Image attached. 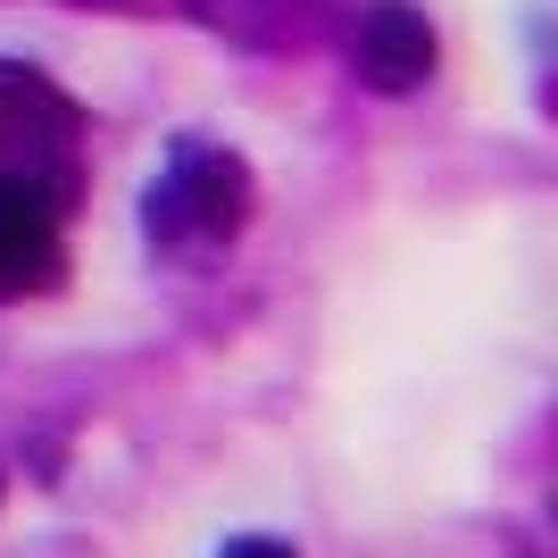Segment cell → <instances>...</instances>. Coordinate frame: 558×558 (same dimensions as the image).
Listing matches in <instances>:
<instances>
[{
  "label": "cell",
  "mask_w": 558,
  "mask_h": 558,
  "mask_svg": "<svg viewBox=\"0 0 558 558\" xmlns=\"http://www.w3.org/2000/svg\"><path fill=\"white\" fill-rule=\"evenodd\" d=\"M242 217H251V167L233 159V150L184 142V150L167 159V175L150 184L142 226H150V242H167V251H209Z\"/></svg>",
  "instance_id": "6da1fadb"
},
{
  "label": "cell",
  "mask_w": 558,
  "mask_h": 558,
  "mask_svg": "<svg viewBox=\"0 0 558 558\" xmlns=\"http://www.w3.org/2000/svg\"><path fill=\"white\" fill-rule=\"evenodd\" d=\"M0 175L34 184L50 209L75 201V109L34 68H0Z\"/></svg>",
  "instance_id": "7a4b0ae2"
},
{
  "label": "cell",
  "mask_w": 558,
  "mask_h": 558,
  "mask_svg": "<svg viewBox=\"0 0 558 558\" xmlns=\"http://www.w3.org/2000/svg\"><path fill=\"white\" fill-rule=\"evenodd\" d=\"M59 217L34 184H9L0 175V301H25V292H50L68 251H59Z\"/></svg>",
  "instance_id": "3957f363"
},
{
  "label": "cell",
  "mask_w": 558,
  "mask_h": 558,
  "mask_svg": "<svg viewBox=\"0 0 558 558\" xmlns=\"http://www.w3.org/2000/svg\"><path fill=\"white\" fill-rule=\"evenodd\" d=\"M359 75L375 93H417L434 75V25L409 9V0H375L359 17Z\"/></svg>",
  "instance_id": "277c9868"
},
{
  "label": "cell",
  "mask_w": 558,
  "mask_h": 558,
  "mask_svg": "<svg viewBox=\"0 0 558 558\" xmlns=\"http://www.w3.org/2000/svg\"><path fill=\"white\" fill-rule=\"evenodd\" d=\"M226 558H292V550H283V542H258V534H251V542H233Z\"/></svg>",
  "instance_id": "5b68a950"
}]
</instances>
